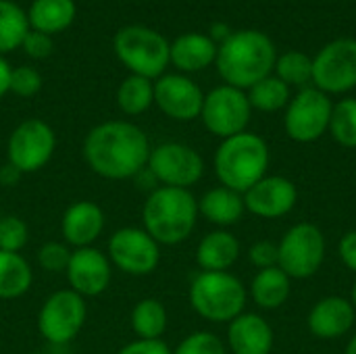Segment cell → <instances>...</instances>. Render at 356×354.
Instances as JSON below:
<instances>
[{"label":"cell","instance_id":"obj_1","mask_svg":"<svg viewBox=\"0 0 356 354\" xmlns=\"http://www.w3.org/2000/svg\"><path fill=\"white\" fill-rule=\"evenodd\" d=\"M150 140L129 121H104L92 127L83 140L81 154L98 177L111 182L136 179L148 165Z\"/></svg>","mask_w":356,"mask_h":354},{"label":"cell","instance_id":"obj_2","mask_svg":"<svg viewBox=\"0 0 356 354\" xmlns=\"http://www.w3.org/2000/svg\"><path fill=\"white\" fill-rule=\"evenodd\" d=\"M275 61L277 52L269 35L257 29H242L219 44L215 65L227 86L246 92L273 73Z\"/></svg>","mask_w":356,"mask_h":354},{"label":"cell","instance_id":"obj_3","mask_svg":"<svg viewBox=\"0 0 356 354\" xmlns=\"http://www.w3.org/2000/svg\"><path fill=\"white\" fill-rule=\"evenodd\" d=\"M198 198L192 190L159 186L148 192L142 207V227L161 244L177 246L186 242L198 223Z\"/></svg>","mask_w":356,"mask_h":354},{"label":"cell","instance_id":"obj_4","mask_svg":"<svg viewBox=\"0 0 356 354\" xmlns=\"http://www.w3.org/2000/svg\"><path fill=\"white\" fill-rule=\"evenodd\" d=\"M213 169L221 186L244 194L267 175L269 146L252 131L221 140L213 156Z\"/></svg>","mask_w":356,"mask_h":354},{"label":"cell","instance_id":"obj_5","mask_svg":"<svg viewBox=\"0 0 356 354\" xmlns=\"http://www.w3.org/2000/svg\"><path fill=\"white\" fill-rule=\"evenodd\" d=\"M194 313L211 323H229L244 313L248 290L229 271H200L188 290Z\"/></svg>","mask_w":356,"mask_h":354},{"label":"cell","instance_id":"obj_6","mask_svg":"<svg viewBox=\"0 0 356 354\" xmlns=\"http://www.w3.org/2000/svg\"><path fill=\"white\" fill-rule=\"evenodd\" d=\"M115 54L131 71V75H142L148 79H159L165 75L169 58V42L154 29L144 25L121 27L115 35Z\"/></svg>","mask_w":356,"mask_h":354},{"label":"cell","instance_id":"obj_7","mask_svg":"<svg viewBox=\"0 0 356 354\" xmlns=\"http://www.w3.org/2000/svg\"><path fill=\"white\" fill-rule=\"evenodd\" d=\"M325 248V236L317 225L296 223L277 244V267L290 280H309L323 267Z\"/></svg>","mask_w":356,"mask_h":354},{"label":"cell","instance_id":"obj_8","mask_svg":"<svg viewBox=\"0 0 356 354\" xmlns=\"http://www.w3.org/2000/svg\"><path fill=\"white\" fill-rule=\"evenodd\" d=\"M88 319V305L86 298H81L77 292L65 288L56 290L40 307L38 313V332L40 336L54 344V346H65L73 342Z\"/></svg>","mask_w":356,"mask_h":354},{"label":"cell","instance_id":"obj_9","mask_svg":"<svg viewBox=\"0 0 356 354\" xmlns=\"http://www.w3.org/2000/svg\"><path fill=\"white\" fill-rule=\"evenodd\" d=\"M56 150V134L44 119H25L8 136L6 163L21 175L44 169Z\"/></svg>","mask_w":356,"mask_h":354},{"label":"cell","instance_id":"obj_10","mask_svg":"<svg viewBox=\"0 0 356 354\" xmlns=\"http://www.w3.org/2000/svg\"><path fill=\"white\" fill-rule=\"evenodd\" d=\"M146 171L156 186L190 190L204 175V159L200 152L181 142H165L150 150Z\"/></svg>","mask_w":356,"mask_h":354},{"label":"cell","instance_id":"obj_11","mask_svg":"<svg viewBox=\"0 0 356 354\" xmlns=\"http://www.w3.org/2000/svg\"><path fill=\"white\" fill-rule=\"evenodd\" d=\"M106 257L113 269L144 277L156 271L161 263V244L144 227H121L106 242Z\"/></svg>","mask_w":356,"mask_h":354},{"label":"cell","instance_id":"obj_12","mask_svg":"<svg viewBox=\"0 0 356 354\" xmlns=\"http://www.w3.org/2000/svg\"><path fill=\"white\" fill-rule=\"evenodd\" d=\"M334 102L327 94L315 86L302 88L286 106L284 129L290 140L298 144H311L325 136L330 129Z\"/></svg>","mask_w":356,"mask_h":354},{"label":"cell","instance_id":"obj_13","mask_svg":"<svg viewBox=\"0 0 356 354\" xmlns=\"http://www.w3.org/2000/svg\"><path fill=\"white\" fill-rule=\"evenodd\" d=\"M250 115H252V106L244 90L223 83L213 88L209 94H204L200 119L204 127L221 140L246 131L250 123Z\"/></svg>","mask_w":356,"mask_h":354},{"label":"cell","instance_id":"obj_14","mask_svg":"<svg viewBox=\"0 0 356 354\" xmlns=\"http://www.w3.org/2000/svg\"><path fill=\"white\" fill-rule=\"evenodd\" d=\"M313 83L323 94H346L356 88V40L338 38L313 58Z\"/></svg>","mask_w":356,"mask_h":354},{"label":"cell","instance_id":"obj_15","mask_svg":"<svg viewBox=\"0 0 356 354\" xmlns=\"http://www.w3.org/2000/svg\"><path fill=\"white\" fill-rule=\"evenodd\" d=\"M204 92L181 73H167L154 81V104L173 121H194L200 117Z\"/></svg>","mask_w":356,"mask_h":354},{"label":"cell","instance_id":"obj_16","mask_svg":"<svg viewBox=\"0 0 356 354\" xmlns=\"http://www.w3.org/2000/svg\"><path fill=\"white\" fill-rule=\"evenodd\" d=\"M65 275L69 282V290L77 292L81 298H94L108 290L113 280V265L106 252L96 246L75 248L71 252Z\"/></svg>","mask_w":356,"mask_h":354},{"label":"cell","instance_id":"obj_17","mask_svg":"<svg viewBox=\"0 0 356 354\" xmlns=\"http://www.w3.org/2000/svg\"><path fill=\"white\" fill-rule=\"evenodd\" d=\"M246 213L261 219H280L288 215L298 202L296 184L284 175H265L244 194Z\"/></svg>","mask_w":356,"mask_h":354},{"label":"cell","instance_id":"obj_18","mask_svg":"<svg viewBox=\"0 0 356 354\" xmlns=\"http://www.w3.org/2000/svg\"><path fill=\"white\" fill-rule=\"evenodd\" d=\"M106 225L104 211L92 200L71 202L60 217V236L69 248H88L102 236Z\"/></svg>","mask_w":356,"mask_h":354},{"label":"cell","instance_id":"obj_19","mask_svg":"<svg viewBox=\"0 0 356 354\" xmlns=\"http://www.w3.org/2000/svg\"><path fill=\"white\" fill-rule=\"evenodd\" d=\"M355 321L356 309L350 298L325 296L317 300L311 309L307 325L311 334L319 340H338L355 328Z\"/></svg>","mask_w":356,"mask_h":354},{"label":"cell","instance_id":"obj_20","mask_svg":"<svg viewBox=\"0 0 356 354\" xmlns=\"http://www.w3.org/2000/svg\"><path fill=\"white\" fill-rule=\"evenodd\" d=\"M275 334L271 323L257 313H242L227 323V348L234 354H271Z\"/></svg>","mask_w":356,"mask_h":354},{"label":"cell","instance_id":"obj_21","mask_svg":"<svg viewBox=\"0 0 356 354\" xmlns=\"http://www.w3.org/2000/svg\"><path fill=\"white\" fill-rule=\"evenodd\" d=\"M240 240L229 230H213L196 246L200 271H229L240 259Z\"/></svg>","mask_w":356,"mask_h":354},{"label":"cell","instance_id":"obj_22","mask_svg":"<svg viewBox=\"0 0 356 354\" xmlns=\"http://www.w3.org/2000/svg\"><path fill=\"white\" fill-rule=\"evenodd\" d=\"M198 213L217 230H227L242 221L246 213L244 196L225 186L211 188L198 200Z\"/></svg>","mask_w":356,"mask_h":354},{"label":"cell","instance_id":"obj_23","mask_svg":"<svg viewBox=\"0 0 356 354\" xmlns=\"http://www.w3.org/2000/svg\"><path fill=\"white\" fill-rule=\"evenodd\" d=\"M217 44L204 33H184L169 46L171 63L184 73L207 69L217 58Z\"/></svg>","mask_w":356,"mask_h":354},{"label":"cell","instance_id":"obj_24","mask_svg":"<svg viewBox=\"0 0 356 354\" xmlns=\"http://www.w3.org/2000/svg\"><path fill=\"white\" fill-rule=\"evenodd\" d=\"M248 294L261 309L275 311L288 303L292 294V280L280 267L263 269L252 277Z\"/></svg>","mask_w":356,"mask_h":354},{"label":"cell","instance_id":"obj_25","mask_svg":"<svg viewBox=\"0 0 356 354\" xmlns=\"http://www.w3.org/2000/svg\"><path fill=\"white\" fill-rule=\"evenodd\" d=\"M75 19V2L73 0H33L27 10L29 27L42 33H58L65 31Z\"/></svg>","mask_w":356,"mask_h":354},{"label":"cell","instance_id":"obj_26","mask_svg":"<svg viewBox=\"0 0 356 354\" xmlns=\"http://www.w3.org/2000/svg\"><path fill=\"white\" fill-rule=\"evenodd\" d=\"M33 286V269L21 252L0 250V300H15Z\"/></svg>","mask_w":356,"mask_h":354},{"label":"cell","instance_id":"obj_27","mask_svg":"<svg viewBox=\"0 0 356 354\" xmlns=\"http://www.w3.org/2000/svg\"><path fill=\"white\" fill-rule=\"evenodd\" d=\"M129 323L140 340H163L169 325V313L159 298H142L131 309Z\"/></svg>","mask_w":356,"mask_h":354},{"label":"cell","instance_id":"obj_28","mask_svg":"<svg viewBox=\"0 0 356 354\" xmlns=\"http://www.w3.org/2000/svg\"><path fill=\"white\" fill-rule=\"evenodd\" d=\"M154 104V83L142 75H129L121 81L117 90V106L129 115H142Z\"/></svg>","mask_w":356,"mask_h":354},{"label":"cell","instance_id":"obj_29","mask_svg":"<svg viewBox=\"0 0 356 354\" xmlns=\"http://www.w3.org/2000/svg\"><path fill=\"white\" fill-rule=\"evenodd\" d=\"M292 88L288 83H284L277 75H267L265 79H261L259 83H254L246 94H248V102L254 111L261 113H275L288 106V102L292 100Z\"/></svg>","mask_w":356,"mask_h":354},{"label":"cell","instance_id":"obj_30","mask_svg":"<svg viewBox=\"0 0 356 354\" xmlns=\"http://www.w3.org/2000/svg\"><path fill=\"white\" fill-rule=\"evenodd\" d=\"M27 31V13L10 0H0V54L19 48Z\"/></svg>","mask_w":356,"mask_h":354},{"label":"cell","instance_id":"obj_31","mask_svg":"<svg viewBox=\"0 0 356 354\" xmlns=\"http://www.w3.org/2000/svg\"><path fill=\"white\" fill-rule=\"evenodd\" d=\"M275 75L290 88H307L313 81V58L300 50H290L277 56Z\"/></svg>","mask_w":356,"mask_h":354},{"label":"cell","instance_id":"obj_32","mask_svg":"<svg viewBox=\"0 0 356 354\" xmlns=\"http://www.w3.org/2000/svg\"><path fill=\"white\" fill-rule=\"evenodd\" d=\"M327 131L340 146L356 148V98H342L334 104Z\"/></svg>","mask_w":356,"mask_h":354},{"label":"cell","instance_id":"obj_33","mask_svg":"<svg viewBox=\"0 0 356 354\" xmlns=\"http://www.w3.org/2000/svg\"><path fill=\"white\" fill-rule=\"evenodd\" d=\"M173 354H227V346L217 334L198 330V332H192L190 336H186L177 344Z\"/></svg>","mask_w":356,"mask_h":354},{"label":"cell","instance_id":"obj_34","mask_svg":"<svg viewBox=\"0 0 356 354\" xmlns=\"http://www.w3.org/2000/svg\"><path fill=\"white\" fill-rule=\"evenodd\" d=\"M29 240L27 223L17 215L0 217V250L4 252H21Z\"/></svg>","mask_w":356,"mask_h":354},{"label":"cell","instance_id":"obj_35","mask_svg":"<svg viewBox=\"0 0 356 354\" xmlns=\"http://www.w3.org/2000/svg\"><path fill=\"white\" fill-rule=\"evenodd\" d=\"M71 252L73 248H69L65 242H58V240L44 242L38 248V265L40 269L48 273H65L71 261Z\"/></svg>","mask_w":356,"mask_h":354},{"label":"cell","instance_id":"obj_36","mask_svg":"<svg viewBox=\"0 0 356 354\" xmlns=\"http://www.w3.org/2000/svg\"><path fill=\"white\" fill-rule=\"evenodd\" d=\"M40 90H42V77L33 67L23 65V67L13 69V73H10V90L8 92L17 94L21 98H31Z\"/></svg>","mask_w":356,"mask_h":354},{"label":"cell","instance_id":"obj_37","mask_svg":"<svg viewBox=\"0 0 356 354\" xmlns=\"http://www.w3.org/2000/svg\"><path fill=\"white\" fill-rule=\"evenodd\" d=\"M248 261L259 269H271L277 267L280 261V252H277V244L271 240H259L248 248Z\"/></svg>","mask_w":356,"mask_h":354},{"label":"cell","instance_id":"obj_38","mask_svg":"<svg viewBox=\"0 0 356 354\" xmlns=\"http://www.w3.org/2000/svg\"><path fill=\"white\" fill-rule=\"evenodd\" d=\"M21 48L25 50V54H27V56L42 61V58H46V56H50V54H52V48H54V46H52V40H50V35H48V33L35 31V29H31V27H29V31H27V33H25V38H23Z\"/></svg>","mask_w":356,"mask_h":354},{"label":"cell","instance_id":"obj_39","mask_svg":"<svg viewBox=\"0 0 356 354\" xmlns=\"http://www.w3.org/2000/svg\"><path fill=\"white\" fill-rule=\"evenodd\" d=\"M117 354H173L163 340H134L125 344Z\"/></svg>","mask_w":356,"mask_h":354},{"label":"cell","instance_id":"obj_40","mask_svg":"<svg viewBox=\"0 0 356 354\" xmlns=\"http://www.w3.org/2000/svg\"><path fill=\"white\" fill-rule=\"evenodd\" d=\"M338 255H340V261L344 263V267L356 273V230L342 236V240L338 244Z\"/></svg>","mask_w":356,"mask_h":354},{"label":"cell","instance_id":"obj_41","mask_svg":"<svg viewBox=\"0 0 356 354\" xmlns=\"http://www.w3.org/2000/svg\"><path fill=\"white\" fill-rule=\"evenodd\" d=\"M21 177H23V175H21L10 163L0 165V186H2V188H13V186H17Z\"/></svg>","mask_w":356,"mask_h":354},{"label":"cell","instance_id":"obj_42","mask_svg":"<svg viewBox=\"0 0 356 354\" xmlns=\"http://www.w3.org/2000/svg\"><path fill=\"white\" fill-rule=\"evenodd\" d=\"M10 73H13L10 65L0 54V98L10 90Z\"/></svg>","mask_w":356,"mask_h":354},{"label":"cell","instance_id":"obj_43","mask_svg":"<svg viewBox=\"0 0 356 354\" xmlns=\"http://www.w3.org/2000/svg\"><path fill=\"white\" fill-rule=\"evenodd\" d=\"M229 35H232V31H229V27H227L225 23H213V25H211V35H209V38H211L217 46L223 44Z\"/></svg>","mask_w":356,"mask_h":354},{"label":"cell","instance_id":"obj_44","mask_svg":"<svg viewBox=\"0 0 356 354\" xmlns=\"http://www.w3.org/2000/svg\"><path fill=\"white\" fill-rule=\"evenodd\" d=\"M344 354H356V334L348 340V344H346V353Z\"/></svg>","mask_w":356,"mask_h":354},{"label":"cell","instance_id":"obj_45","mask_svg":"<svg viewBox=\"0 0 356 354\" xmlns=\"http://www.w3.org/2000/svg\"><path fill=\"white\" fill-rule=\"evenodd\" d=\"M350 303H353V307L356 309V282L355 286H353V292H350Z\"/></svg>","mask_w":356,"mask_h":354},{"label":"cell","instance_id":"obj_46","mask_svg":"<svg viewBox=\"0 0 356 354\" xmlns=\"http://www.w3.org/2000/svg\"><path fill=\"white\" fill-rule=\"evenodd\" d=\"M31 354H48V353H31Z\"/></svg>","mask_w":356,"mask_h":354}]
</instances>
